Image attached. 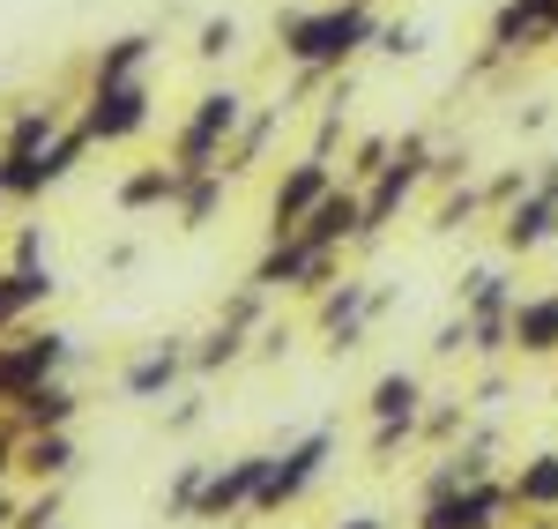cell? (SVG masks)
Instances as JSON below:
<instances>
[{"label": "cell", "mask_w": 558, "mask_h": 529, "mask_svg": "<svg viewBox=\"0 0 558 529\" xmlns=\"http://www.w3.org/2000/svg\"><path fill=\"white\" fill-rule=\"evenodd\" d=\"M202 492H209V462H179L172 485H165V522H194L202 515Z\"/></svg>", "instance_id": "obj_31"}, {"label": "cell", "mask_w": 558, "mask_h": 529, "mask_svg": "<svg viewBox=\"0 0 558 529\" xmlns=\"http://www.w3.org/2000/svg\"><path fill=\"white\" fill-rule=\"evenodd\" d=\"M216 321H231V328H246V336H260L268 328V291H254V284H239L223 306H216Z\"/></svg>", "instance_id": "obj_34"}, {"label": "cell", "mask_w": 558, "mask_h": 529, "mask_svg": "<svg viewBox=\"0 0 558 529\" xmlns=\"http://www.w3.org/2000/svg\"><path fill=\"white\" fill-rule=\"evenodd\" d=\"M260 336H246V328H231V321H209L202 336H194V381H209V373H231L239 358H254Z\"/></svg>", "instance_id": "obj_27"}, {"label": "cell", "mask_w": 558, "mask_h": 529, "mask_svg": "<svg viewBox=\"0 0 558 529\" xmlns=\"http://www.w3.org/2000/svg\"><path fill=\"white\" fill-rule=\"evenodd\" d=\"M336 187H343V179H336L328 157H291V165L276 172V187H268V239H291V231H299Z\"/></svg>", "instance_id": "obj_10"}, {"label": "cell", "mask_w": 558, "mask_h": 529, "mask_svg": "<svg viewBox=\"0 0 558 529\" xmlns=\"http://www.w3.org/2000/svg\"><path fill=\"white\" fill-rule=\"evenodd\" d=\"M343 134H350V105H328V97H320V120H313V142H305V157H328V165H336Z\"/></svg>", "instance_id": "obj_35"}, {"label": "cell", "mask_w": 558, "mask_h": 529, "mask_svg": "<svg viewBox=\"0 0 558 529\" xmlns=\"http://www.w3.org/2000/svg\"><path fill=\"white\" fill-rule=\"evenodd\" d=\"M425 373H417V365H387L380 381H373V388H365V418H373V425H417V418H425Z\"/></svg>", "instance_id": "obj_18"}, {"label": "cell", "mask_w": 558, "mask_h": 529, "mask_svg": "<svg viewBox=\"0 0 558 529\" xmlns=\"http://www.w3.org/2000/svg\"><path fill=\"white\" fill-rule=\"evenodd\" d=\"M260 485H268V455H231V462H209V492H202V515L194 522H209V529H223V522H254V500H260Z\"/></svg>", "instance_id": "obj_13"}, {"label": "cell", "mask_w": 558, "mask_h": 529, "mask_svg": "<svg viewBox=\"0 0 558 529\" xmlns=\"http://www.w3.org/2000/svg\"><path fill=\"white\" fill-rule=\"evenodd\" d=\"M514 358H558V284H551V291H521V306H514Z\"/></svg>", "instance_id": "obj_26"}, {"label": "cell", "mask_w": 558, "mask_h": 529, "mask_svg": "<svg viewBox=\"0 0 558 529\" xmlns=\"http://www.w3.org/2000/svg\"><path fill=\"white\" fill-rule=\"evenodd\" d=\"M507 492H514V522L521 515H558V447H536L529 462H514Z\"/></svg>", "instance_id": "obj_23"}, {"label": "cell", "mask_w": 558, "mask_h": 529, "mask_svg": "<svg viewBox=\"0 0 558 529\" xmlns=\"http://www.w3.org/2000/svg\"><path fill=\"white\" fill-rule=\"evenodd\" d=\"M432 358H470V321L454 313V321H439V336H432Z\"/></svg>", "instance_id": "obj_41"}, {"label": "cell", "mask_w": 558, "mask_h": 529, "mask_svg": "<svg viewBox=\"0 0 558 529\" xmlns=\"http://www.w3.org/2000/svg\"><path fill=\"white\" fill-rule=\"evenodd\" d=\"M283 120H291V105H254V112H246V128H239V142L223 149V179H246V172H260V157L276 149Z\"/></svg>", "instance_id": "obj_25"}, {"label": "cell", "mask_w": 558, "mask_h": 529, "mask_svg": "<svg viewBox=\"0 0 558 529\" xmlns=\"http://www.w3.org/2000/svg\"><path fill=\"white\" fill-rule=\"evenodd\" d=\"M75 462H83V447L75 433H31V441L15 447V478L38 492V485H68L75 478Z\"/></svg>", "instance_id": "obj_20"}, {"label": "cell", "mask_w": 558, "mask_h": 529, "mask_svg": "<svg viewBox=\"0 0 558 529\" xmlns=\"http://www.w3.org/2000/svg\"><path fill=\"white\" fill-rule=\"evenodd\" d=\"M60 507H68V485L23 492V515H15V529H60Z\"/></svg>", "instance_id": "obj_36"}, {"label": "cell", "mask_w": 558, "mask_h": 529, "mask_svg": "<svg viewBox=\"0 0 558 529\" xmlns=\"http://www.w3.org/2000/svg\"><path fill=\"white\" fill-rule=\"evenodd\" d=\"M8 268H52V262H45V224H15V239H8Z\"/></svg>", "instance_id": "obj_38"}, {"label": "cell", "mask_w": 558, "mask_h": 529, "mask_svg": "<svg viewBox=\"0 0 558 529\" xmlns=\"http://www.w3.org/2000/svg\"><path fill=\"white\" fill-rule=\"evenodd\" d=\"M223 194H231V179L223 172H202V179H186V187H179V231H209L216 224V209H223Z\"/></svg>", "instance_id": "obj_29"}, {"label": "cell", "mask_w": 558, "mask_h": 529, "mask_svg": "<svg viewBox=\"0 0 558 529\" xmlns=\"http://www.w3.org/2000/svg\"><path fill=\"white\" fill-rule=\"evenodd\" d=\"M15 447H23V433H15V425H8V418H0V485H8V478H15Z\"/></svg>", "instance_id": "obj_42"}, {"label": "cell", "mask_w": 558, "mask_h": 529, "mask_svg": "<svg viewBox=\"0 0 558 529\" xmlns=\"http://www.w3.org/2000/svg\"><path fill=\"white\" fill-rule=\"evenodd\" d=\"M373 52H380V60H417V52H425V31L395 15V23H380V38H373Z\"/></svg>", "instance_id": "obj_37"}, {"label": "cell", "mask_w": 558, "mask_h": 529, "mask_svg": "<svg viewBox=\"0 0 558 529\" xmlns=\"http://www.w3.org/2000/svg\"><path fill=\"white\" fill-rule=\"evenodd\" d=\"M462 441H470V402L462 396H432L425 418H417V447H439V455H447V447H462Z\"/></svg>", "instance_id": "obj_28"}, {"label": "cell", "mask_w": 558, "mask_h": 529, "mask_svg": "<svg viewBox=\"0 0 558 529\" xmlns=\"http://www.w3.org/2000/svg\"><path fill=\"white\" fill-rule=\"evenodd\" d=\"M239 52V15H202V31H194V60L202 68H223Z\"/></svg>", "instance_id": "obj_33"}, {"label": "cell", "mask_w": 558, "mask_h": 529, "mask_svg": "<svg viewBox=\"0 0 558 529\" xmlns=\"http://www.w3.org/2000/svg\"><path fill=\"white\" fill-rule=\"evenodd\" d=\"M23 441L31 433H75V418H83V396L68 388V381H45V388H31V396L15 402V410H0Z\"/></svg>", "instance_id": "obj_19"}, {"label": "cell", "mask_w": 558, "mask_h": 529, "mask_svg": "<svg viewBox=\"0 0 558 529\" xmlns=\"http://www.w3.org/2000/svg\"><path fill=\"white\" fill-rule=\"evenodd\" d=\"M179 187H186V179H179L165 157H157V165H134V172L112 187V209H120V217H142V209H179Z\"/></svg>", "instance_id": "obj_24"}, {"label": "cell", "mask_w": 558, "mask_h": 529, "mask_svg": "<svg viewBox=\"0 0 558 529\" xmlns=\"http://www.w3.org/2000/svg\"><path fill=\"white\" fill-rule=\"evenodd\" d=\"M328 462H336V433H328V425H313V433H299L291 447H276V455H268V485H260V500H254V522L260 515H291L305 492L328 478Z\"/></svg>", "instance_id": "obj_5"}, {"label": "cell", "mask_w": 558, "mask_h": 529, "mask_svg": "<svg viewBox=\"0 0 558 529\" xmlns=\"http://www.w3.org/2000/svg\"><path fill=\"white\" fill-rule=\"evenodd\" d=\"M68 120H75V112H68L60 97H23V105L0 120V157H38L45 142L68 128Z\"/></svg>", "instance_id": "obj_17"}, {"label": "cell", "mask_w": 558, "mask_h": 529, "mask_svg": "<svg viewBox=\"0 0 558 529\" xmlns=\"http://www.w3.org/2000/svg\"><path fill=\"white\" fill-rule=\"evenodd\" d=\"M336 529H387V522H380V515H343Z\"/></svg>", "instance_id": "obj_45"}, {"label": "cell", "mask_w": 558, "mask_h": 529, "mask_svg": "<svg viewBox=\"0 0 558 529\" xmlns=\"http://www.w3.org/2000/svg\"><path fill=\"white\" fill-rule=\"evenodd\" d=\"M357 231H365V202H357V187L343 179V187H336V194H328V202H320L291 239H305L313 254H350V247H357Z\"/></svg>", "instance_id": "obj_15"}, {"label": "cell", "mask_w": 558, "mask_h": 529, "mask_svg": "<svg viewBox=\"0 0 558 529\" xmlns=\"http://www.w3.org/2000/svg\"><path fill=\"white\" fill-rule=\"evenodd\" d=\"M194 425H202V388H179L165 402V433H194Z\"/></svg>", "instance_id": "obj_40"}, {"label": "cell", "mask_w": 558, "mask_h": 529, "mask_svg": "<svg viewBox=\"0 0 558 529\" xmlns=\"http://www.w3.org/2000/svg\"><path fill=\"white\" fill-rule=\"evenodd\" d=\"M52 299H60V276L52 268H0V344L15 328H31Z\"/></svg>", "instance_id": "obj_16"}, {"label": "cell", "mask_w": 558, "mask_h": 529, "mask_svg": "<svg viewBox=\"0 0 558 529\" xmlns=\"http://www.w3.org/2000/svg\"><path fill=\"white\" fill-rule=\"evenodd\" d=\"M157 60V31H120V38L97 45L89 60V89H112V83H142V68Z\"/></svg>", "instance_id": "obj_21"}, {"label": "cell", "mask_w": 558, "mask_h": 529, "mask_svg": "<svg viewBox=\"0 0 558 529\" xmlns=\"http://www.w3.org/2000/svg\"><path fill=\"white\" fill-rule=\"evenodd\" d=\"M551 38H558V31H551Z\"/></svg>", "instance_id": "obj_49"}, {"label": "cell", "mask_w": 558, "mask_h": 529, "mask_svg": "<svg viewBox=\"0 0 558 529\" xmlns=\"http://www.w3.org/2000/svg\"><path fill=\"white\" fill-rule=\"evenodd\" d=\"M60 529H68V522H60Z\"/></svg>", "instance_id": "obj_48"}, {"label": "cell", "mask_w": 558, "mask_h": 529, "mask_svg": "<svg viewBox=\"0 0 558 529\" xmlns=\"http://www.w3.org/2000/svg\"><path fill=\"white\" fill-rule=\"evenodd\" d=\"M514 529H558V515H521Z\"/></svg>", "instance_id": "obj_46"}, {"label": "cell", "mask_w": 558, "mask_h": 529, "mask_svg": "<svg viewBox=\"0 0 558 529\" xmlns=\"http://www.w3.org/2000/svg\"><path fill=\"white\" fill-rule=\"evenodd\" d=\"M246 97L223 83V89H202L194 97V112L179 120V134H172V149H165V165H172L179 179H202V172H223V149L239 142V128H246Z\"/></svg>", "instance_id": "obj_2"}, {"label": "cell", "mask_w": 558, "mask_h": 529, "mask_svg": "<svg viewBox=\"0 0 558 529\" xmlns=\"http://www.w3.org/2000/svg\"><path fill=\"white\" fill-rule=\"evenodd\" d=\"M536 128H551V105L536 97V105H521V134H536Z\"/></svg>", "instance_id": "obj_43"}, {"label": "cell", "mask_w": 558, "mask_h": 529, "mask_svg": "<svg viewBox=\"0 0 558 529\" xmlns=\"http://www.w3.org/2000/svg\"><path fill=\"white\" fill-rule=\"evenodd\" d=\"M194 381V336H157L120 365V396L128 402H172Z\"/></svg>", "instance_id": "obj_9"}, {"label": "cell", "mask_w": 558, "mask_h": 529, "mask_svg": "<svg viewBox=\"0 0 558 529\" xmlns=\"http://www.w3.org/2000/svg\"><path fill=\"white\" fill-rule=\"evenodd\" d=\"M313 321H320V336H328L336 358L365 351V336H373V284H365V276H343L336 291L313 299Z\"/></svg>", "instance_id": "obj_14"}, {"label": "cell", "mask_w": 558, "mask_h": 529, "mask_svg": "<svg viewBox=\"0 0 558 529\" xmlns=\"http://www.w3.org/2000/svg\"><path fill=\"white\" fill-rule=\"evenodd\" d=\"M521 306V284L499 262H476L462 284H454V313L462 321H484V313H514Z\"/></svg>", "instance_id": "obj_22"}, {"label": "cell", "mask_w": 558, "mask_h": 529, "mask_svg": "<svg viewBox=\"0 0 558 529\" xmlns=\"http://www.w3.org/2000/svg\"><path fill=\"white\" fill-rule=\"evenodd\" d=\"M387 157H395V134H357V142H350L343 179H350V187H373V179L387 172Z\"/></svg>", "instance_id": "obj_32"}, {"label": "cell", "mask_w": 558, "mask_h": 529, "mask_svg": "<svg viewBox=\"0 0 558 529\" xmlns=\"http://www.w3.org/2000/svg\"><path fill=\"white\" fill-rule=\"evenodd\" d=\"M402 447H417V425H373V433H365V455H373V462H395Z\"/></svg>", "instance_id": "obj_39"}, {"label": "cell", "mask_w": 558, "mask_h": 529, "mask_svg": "<svg viewBox=\"0 0 558 529\" xmlns=\"http://www.w3.org/2000/svg\"><path fill=\"white\" fill-rule=\"evenodd\" d=\"M15 515H23V492L0 485V529H15Z\"/></svg>", "instance_id": "obj_44"}, {"label": "cell", "mask_w": 558, "mask_h": 529, "mask_svg": "<svg viewBox=\"0 0 558 529\" xmlns=\"http://www.w3.org/2000/svg\"><path fill=\"white\" fill-rule=\"evenodd\" d=\"M380 0H328V8H283L276 15V45H283V60L299 68L291 75V97L283 105H299V97H313L320 83H336V75H350V60L357 52H373V38H380Z\"/></svg>", "instance_id": "obj_1"}, {"label": "cell", "mask_w": 558, "mask_h": 529, "mask_svg": "<svg viewBox=\"0 0 558 529\" xmlns=\"http://www.w3.org/2000/svg\"><path fill=\"white\" fill-rule=\"evenodd\" d=\"M246 284L268 291V299H283V291H291V299H320V291L343 284V254H313L305 239H268Z\"/></svg>", "instance_id": "obj_6"}, {"label": "cell", "mask_w": 558, "mask_h": 529, "mask_svg": "<svg viewBox=\"0 0 558 529\" xmlns=\"http://www.w3.org/2000/svg\"><path fill=\"white\" fill-rule=\"evenodd\" d=\"M432 157H439V149H432V134H417V128L395 134L387 172L373 179V187H357V202H365V231H357V247H373L387 224H395V217H402V209H410V202L432 187Z\"/></svg>", "instance_id": "obj_3"}, {"label": "cell", "mask_w": 558, "mask_h": 529, "mask_svg": "<svg viewBox=\"0 0 558 529\" xmlns=\"http://www.w3.org/2000/svg\"><path fill=\"white\" fill-rule=\"evenodd\" d=\"M68 358H75V336L68 328H52V321H31V328H15L8 344H0V410H15V402L45 388V381H68Z\"/></svg>", "instance_id": "obj_4"}, {"label": "cell", "mask_w": 558, "mask_h": 529, "mask_svg": "<svg viewBox=\"0 0 558 529\" xmlns=\"http://www.w3.org/2000/svg\"><path fill=\"white\" fill-rule=\"evenodd\" d=\"M551 31H558V0H499L476 52H492L499 68H514V60H529V52H544Z\"/></svg>", "instance_id": "obj_11"}, {"label": "cell", "mask_w": 558, "mask_h": 529, "mask_svg": "<svg viewBox=\"0 0 558 529\" xmlns=\"http://www.w3.org/2000/svg\"><path fill=\"white\" fill-rule=\"evenodd\" d=\"M75 128L89 134V149H120L149 128V75L142 83H112V89H83L75 105Z\"/></svg>", "instance_id": "obj_8"}, {"label": "cell", "mask_w": 558, "mask_h": 529, "mask_svg": "<svg viewBox=\"0 0 558 529\" xmlns=\"http://www.w3.org/2000/svg\"><path fill=\"white\" fill-rule=\"evenodd\" d=\"M492 202H484V179H462V187H447L439 202H432V231H470Z\"/></svg>", "instance_id": "obj_30"}, {"label": "cell", "mask_w": 558, "mask_h": 529, "mask_svg": "<svg viewBox=\"0 0 558 529\" xmlns=\"http://www.w3.org/2000/svg\"><path fill=\"white\" fill-rule=\"evenodd\" d=\"M410 529H514V492H507V478H476L447 500H425Z\"/></svg>", "instance_id": "obj_12"}, {"label": "cell", "mask_w": 558, "mask_h": 529, "mask_svg": "<svg viewBox=\"0 0 558 529\" xmlns=\"http://www.w3.org/2000/svg\"><path fill=\"white\" fill-rule=\"evenodd\" d=\"M558 247V157H536L529 165V194L499 217V254H544Z\"/></svg>", "instance_id": "obj_7"}, {"label": "cell", "mask_w": 558, "mask_h": 529, "mask_svg": "<svg viewBox=\"0 0 558 529\" xmlns=\"http://www.w3.org/2000/svg\"><path fill=\"white\" fill-rule=\"evenodd\" d=\"M0 217H8V179H0Z\"/></svg>", "instance_id": "obj_47"}]
</instances>
